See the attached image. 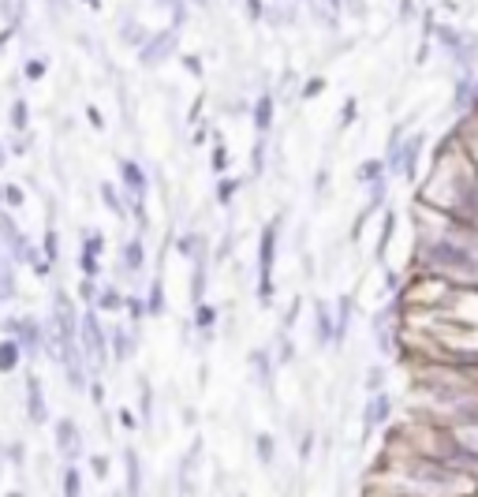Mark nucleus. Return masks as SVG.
Instances as JSON below:
<instances>
[{
	"label": "nucleus",
	"mask_w": 478,
	"mask_h": 497,
	"mask_svg": "<svg viewBox=\"0 0 478 497\" xmlns=\"http://www.w3.org/2000/svg\"><path fill=\"white\" fill-rule=\"evenodd\" d=\"M214 139H217V146H214V173H224V168H228V150H224L221 135H214Z\"/></svg>",
	"instance_id": "f8f14e48"
},
{
	"label": "nucleus",
	"mask_w": 478,
	"mask_h": 497,
	"mask_svg": "<svg viewBox=\"0 0 478 497\" xmlns=\"http://www.w3.org/2000/svg\"><path fill=\"white\" fill-rule=\"evenodd\" d=\"M78 296H83V303H94V299H98V288H94V277H86L83 284H78Z\"/></svg>",
	"instance_id": "4468645a"
},
{
	"label": "nucleus",
	"mask_w": 478,
	"mask_h": 497,
	"mask_svg": "<svg viewBox=\"0 0 478 497\" xmlns=\"http://www.w3.org/2000/svg\"><path fill=\"white\" fill-rule=\"evenodd\" d=\"M235 191H239V180H224V183H221V191H217V199H221V202H228Z\"/></svg>",
	"instance_id": "2eb2a0df"
},
{
	"label": "nucleus",
	"mask_w": 478,
	"mask_h": 497,
	"mask_svg": "<svg viewBox=\"0 0 478 497\" xmlns=\"http://www.w3.org/2000/svg\"><path fill=\"white\" fill-rule=\"evenodd\" d=\"M180 64H183V71H187V75H194V78H202V75H206V68H202V57H194V52H187V57H180Z\"/></svg>",
	"instance_id": "9d476101"
},
{
	"label": "nucleus",
	"mask_w": 478,
	"mask_h": 497,
	"mask_svg": "<svg viewBox=\"0 0 478 497\" xmlns=\"http://www.w3.org/2000/svg\"><path fill=\"white\" fill-rule=\"evenodd\" d=\"M45 71H49L45 57H26V60H23V78H26V83H42Z\"/></svg>",
	"instance_id": "20e7f679"
},
{
	"label": "nucleus",
	"mask_w": 478,
	"mask_h": 497,
	"mask_svg": "<svg viewBox=\"0 0 478 497\" xmlns=\"http://www.w3.org/2000/svg\"><path fill=\"white\" fill-rule=\"evenodd\" d=\"M119 173H124V183H127L131 191H139V194L146 191V173H142L135 161H119Z\"/></svg>",
	"instance_id": "7ed1b4c3"
},
{
	"label": "nucleus",
	"mask_w": 478,
	"mask_h": 497,
	"mask_svg": "<svg viewBox=\"0 0 478 497\" xmlns=\"http://www.w3.org/2000/svg\"><path fill=\"white\" fill-rule=\"evenodd\" d=\"M176 45H180V30L176 26H165V30H153L150 37L142 42L139 49V60L146 64V68H157V64H165L176 57Z\"/></svg>",
	"instance_id": "f257e3e1"
},
{
	"label": "nucleus",
	"mask_w": 478,
	"mask_h": 497,
	"mask_svg": "<svg viewBox=\"0 0 478 497\" xmlns=\"http://www.w3.org/2000/svg\"><path fill=\"white\" fill-rule=\"evenodd\" d=\"M101 307H105V310H124V299H119L116 292H105V296H101Z\"/></svg>",
	"instance_id": "dca6fc26"
},
{
	"label": "nucleus",
	"mask_w": 478,
	"mask_h": 497,
	"mask_svg": "<svg viewBox=\"0 0 478 497\" xmlns=\"http://www.w3.org/2000/svg\"><path fill=\"white\" fill-rule=\"evenodd\" d=\"M273 109H276V94H273V90H262V94L255 98V131H258V135H269Z\"/></svg>",
	"instance_id": "f03ea898"
},
{
	"label": "nucleus",
	"mask_w": 478,
	"mask_h": 497,
	"mask_svg": "<svg viewBox=\"0 0 478 497\" xmlns=\"http://www.w3.org/2000/svg\"><path fill=\"white\" fill-rule=\"evenodd\" d=\"M16 363H19V344H16V337H8L4 340V359H0V370H16Z\"/></svg>",
	"instance_id": "0eeeda50"
},
{
	"label": "nucleus",
	"mask_w": 478,
	"mask_h": 497,
	"mask_svg": "<svg viewBox=\"0 0 478 497\" xmlns=\"http://www.w3.org/2000/svg\"><path fill=\"white\" fill-rule=\"evenodd\" d=\"M415 16V0H400V19H411Z\"/></svg>",
	"instance_id": "f3484780"
},
{
	"label": "nucleus",
	"mask_w": 478,
	"mask_h": 497,
	"mask_svg": "<svg viewBox=\"0 0 478 497\" xmlns=\"http://www.w3.org/2000/svg\"><path fill=\"white\" fill-rule=\"evenodd\" d=\"M355 112H358V98L351 94L348 101H344V109H340V127H351L355 124Z\"/></svg>",
	"instance_id": "9b49d317"
},
{
	"label": "nucleus",
	"mask_w": 478,
	"mask_h": 497,
	"mask_svg": "<svg viewBox=\"0 0 478 497\" xmlns=\"http://www.w3.org/2000/svg\"><path fill=\"white\" fill-rule=\"evenodd\" d=\"M11 127H16L19 135L30 127V105H26V98H16V101H11Z\"/></svg>",
	"instance_id": "39448f33"
},
{
	"label": "nucleus",
	"mask_w": 478,
	"mask_h": 497,
	"mask_svg": "<svg viewBox=\"0 0 478 497\" xmlns=\"http://www.w3.org/2000/svg\"><path fill=\"white\" fill-rule=\"evenodd\" d=\"M243 8H247V19H250V23H262L265 11H269V4H265V0H243Z\"/></svg>",
	"instance_id": "6e6552de"
},
{
	"label": "nucleus",
	"mask_w": 478,
	"mask_h": 497,
	"mask_svg": "<svg viewBox=\"0 0 478 497\" xmlns=\"http://www.w3.org/2000/svg\"><path fill=\"white\" fill-rule=\"evenodd\" d=\"M78 4H86V8H94V11H98V8H101V0H78Z\"/></svg>",
	"instance_id": "6ab92c4d"
},
{
	"label": "nucleus",
	"mask_w": 478,
	"mask_h": 497,
	"mask_svg": "<svg viewBox=\"0 0 478 497\" xmlns=\"http://www.w3.org/2000/svg\"><path fill=\"white\" fill-rule=\"evenodd\" d=\"M8 202H11V206H19V202H23V194H19V187H8Z\"/></svg>",
	"instance_id": "a211bd4d"
},
{
	"label": "nucleus",
	"mask_w": 478,
	"mask_h": 497,
	"mask_svg": "<svg viewBox=\"0 0 478 497\" xmlns=\"http://www.w3.org/2000/svg\"><path fill=\"white\" fill-rule=\"evenodd\" d=\"M214 322H217V310L206 307V303H198V329L209 333V329H214Z\"/></svg>",
	"instance_id": "1a4fd4ad"
},
{
	"label": "nucleus",
	"mask_w": 478,
	"mask_h": 497,
	"mask_svg": "<svg viewBox=\"0 0 478 497\" xmlns=\"http://www.w3.org/2000/svg\"><path fill=\"white\" fill-rule=\"evenodd\" d=\"M325 86H329V78H325V75H314V78H307V83H303L299 98H303V101H314V98H322Z\"/></svg>",
	"instance_id": "423d86ee"
},
{
	"label": "nucleus",
	"mask_w": 478,
	"mask_h": 497,
	"mask_svg": "<svg viewBox=\"0 0 478 497\" xmlns=\"http://www.w3.org/2000/svg\"><path fill=\"white\" fill-rule=\"evenodd\" d=\"M86 120H90V127H94V131H105V116H101L98 105H86Z\"/></svg>",
	"instance_id": "ddd939ff"
}]
</instances>
